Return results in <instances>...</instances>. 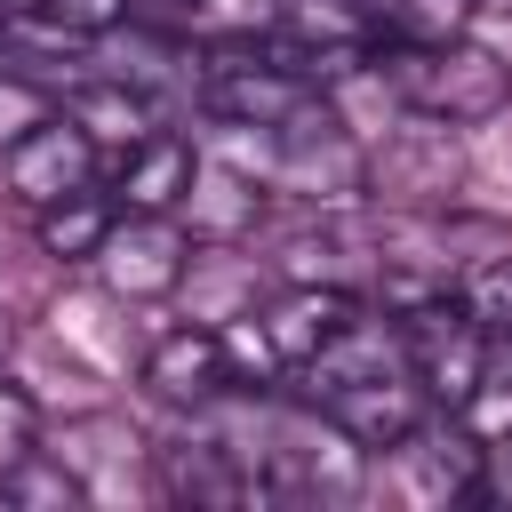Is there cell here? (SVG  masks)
Segmentation results:
<instances>
[{
    "label": "cell",
    "mask_w": 512,
    "mask_h": 512,
    "mask_svg": "<svg viewBox=\"0 0 512 512\" xmlns=\"http://www.w3.org/2000/svg\"><path fill=\"white\" fill-rule=\"evenodd\" d=\"M48 112H56V96H48V88H40L32 72H16V64H0V152H8V144H16L24 128H40Z\"/></svg>",
    "instance_id": "20"
},
{
    "label": "cell",
    "mask_w": 512,
    "mask_h": 512,
    "mask_svg": "<svg viewBox=\"0 0 512 512\" xmlns=\"http://www.w3.org/2000/svg\"><path fill=\"white\" fill-rule=\"evenodd\" d=\"M480 24V0H368V40H456Z\"/></svg>",
    "instance_id": "15"
},
{
    "label": "cell",
    "mask_w": 512,
    "mask_h": 512,
    "mask_svg": "<svg viewBox=\"0 0 512 512\" xmlns=\"http://www.w3.org/2000/svg\"><path fill=\"white\" fill-rule=\"evenodd\" d=\"M264 208H272L264 176H248L240 160L208 152V160H192V184H184V200H176V224H184L200 248H248L256 224H264Z\"/></svg>",
    "instance_id": "8"
},
{
    "label": "cell",
    "mask_w": 512,
    "mask_h": 512,
    "mask_svg": "<svg viewBox=\"0 0 512 512\" xmlns=\"http://www.w3.org/2000/svg\"><path fill=\"white\" fill-rule=\"evenodd\" d=\"M0 360H8V320H0Z\"/></svg>",
    "instance_id": "26"
},
{
    "label": "cell",
    "mask_w": 512,
    "mask_h": 512,
    "mask_svg": "<svg viewBox=\"0 0 512 512\" xmlns=\"http://www.w3.org/2000/svg\"><path fill=\"white\" fill-rule=\"evenodd\" d=\"M0 496H8V504H32V512H80V504H88V488L64 472V456H56L48 440L0 472Z\"/></svg>",
    "instance_id": "17"
},
{
    "label": "cell",
    "mask_w": 512,
    "mask_h": 512,
    "mask_svg": "<svg viewBox=\"0 0 512 512\" xmlns=\"http://www.w3.org/2000/svg\"><path fill=\"white\" fill-rule=\"evenodd\" d=\"M136 0H16V16H32L40 32H64V40H104L128 24Z\"/></svg>",
    "instance_id": "19"
},
{
    "label": "cell",
    "mask_w": 512,
    "mask_h": 512,
    "mask_svg": "<svg viewBox=\"0 0 512 512\" xmlns=\"http://www.w3.org/2000/svg\"><path fill=\"white\" fill-rule=\"evenodd\" d=\"M376 488L400 504H480V432L448 408H432L424 424H408L392 448H376Z\"/></svg>",
    "instance_id": "2"
},
{
    "label": "cell",
    "mask_w": 512,
    "mask_h": 512,
    "mask_svg": "<svg viewBox=\"0 0 512 512\" xmlns=\"http://www.w3.org/2000/svg\"><path fill=\"white\" fill-rule=\"evenodd\" d=\"M192 248H200V240H192L176 216L120 208V216H112V232H104V248H96L88 264H96V280H104L120 304H160V296H176V288H184Z\"/></svg>",
    "instance_id": "5"
},
{
    "label": "cell",
    "mask_w": 512,
    "mask_h": 512,
    "mask_svg": "<svg viewBox=\"0 0 512 512\" xmlns=\"http://www.w3.org/2000/svg\"><path fill=\"white\" fill-rule=\"evenodd\" d=\"M40 432H48L40 400H32L24 384H8V376H0V472H8L16 456H32V448H40Z\"/></svg>",
    "instance_id": "21"
},
{
    "label": "cell",
    "mask_w": 512,
    "mask_h": 512,
    "mask_svg": "<svg viewBox=\"0 0 512 512\" xmlns=\"http://www.w3.org/2000/svg\"><path fill=\"white\" fill-rule=\"evenodd\" d=\"M8 24H16V8H8V0H0V40H8Z\"/></svg>",
    "instance_id": "25"
},
{
    "label": "cell",
    "mask_w": 512,
    "mask_h": 512,
    "mask_svg": "<svg viewBox=\"0 0 512 512\" xmlns=\"http://www.w3.org/2000/svg\"><path fill=\"white\" fill-rule=\"evenodd\" d=\"M480 504H512V432L480 440Z\"/></svg>",
    "instance_id": "22"
},
{
    "label": "cell",
    "mask_w": 512,
    "mask_h": 512,
    "mask_svg": "<svg viewBox=\"0 0 512 512\" xmlns=\"http://www.w3.org/2000/svg\"><path fill=\"white\" fill-rule=\"evenodd\" d=\"M232 384H240V368H232V344L216 320H184L144 352V392L168 408H216Z\"/></svg>",
    "instance_id": "10"
},
{
    "label": "cell",
    "mask_w": 512,
    "mask_h": 512,
    "mask_svg": "<svg viewBox=\"0 0 512 512\" xmlns=\"http://www.w3.org/2000/svg\"><path fill=\"white\" fill-rule=\"evenodd\" d=\"M56 456H64V472L88 488V504H112V496H128V488H144L152 480V448H144V432L128 424V416H72V424H56V432H40Z\"/></svg>",
    "instance_id": "9"
},
{
    "label": "cell",
    "mask_w": 512,
    "mask_h": 512,
    "mask_svg": "<svg viewBox=\"0 0 512 512\" xmlns=\"http://www.w3.org/2000/svg\"><path fill=\"white\" fill-rule=\"evenodd\" d=\"M96 176H104V152L88 144V128H80L64 104L0 152V184H8L32 216L56 208V200H72V192H96Z\"/></svg>",
    "instance_id": "6"
},
{
    "label": "cell",
    "mask_w": 512,
    "mask_h": 512,
    "mask_svg": "<svg viewBox=\"0 0 512 512\" xmlns=\"http://www.w3.org/2000/svg\"><path fill=\"white\" fill-rule=\"evenodd\" d=\"M368 64L384 80V96L400 112L448 120V128H480L512 104V56L456 32V40H368Z\"/></svg>",
    "instance_id": "1"
},
{
    "label": "cell",
    "mask_w": 512,
    "mask_h": 512,
    "mask_svg": "<svg viewBox=\"0 0 512 512\" xmlns=\"http://www.w3.org/2000/svg\"><path fill=\"white\" fill-rule=\"evenodd\" d=\"M304 400H312L344 440H360L368 456L392 448L408 424L432 416V400H424V384H416L408 368H376V376H344V384H304Z\"/></svg>",
    "instance_id": "7"
},
{
    "label": "cell",
    "mask_w": 512,
    "mask_h": 512,
    "mask_svg": "<svg viewBox=\"0 0 512 512\" xmlns=\"http://www.w3.org/2000/svg\"><path fill=\"white\" fill-rule=\"evenodd\" d=\"M152 488L168 504H200V512H224V504H248V464L216 440V432H184L168 448H152Z\"/></svg>",
    "instance_id": "11"
},
{
    "label": "cell",
    "mask_w": 512,
    "mask_h": 512,
    "mask_svg": "<svg viewBox=\"0 0 512 512\" xmlns=\"http://www.w3.org/2000/svg\"><path fill=\"white\" fill-rule=\"evenodd\" d=\"M112 200L104 192H72V200H56V208H40V248L56 256V264H88L96 248H104V232H112Z\"/></svg>",
    "instance_id": "16"
},
{
    "label": "cell",
    "mask_w": 512,
    "mask_h": 512,
    "mask_svg": "<svg viewBox=\"0 0 512 512\" xmlns=\"http://www.w3.org/2000/svg\"><path fill=\"white\" fill-rule=\"evenodd\" d=\"M144 8H168V16H192L200 0H144Z\"/></svg>",
    "instance_id": "24"
},
{
    "label": "cell",
    "mask_w": 512,
    "mask_h": 512,
    "mask_svg": "<svg viewBox=\"0 0 512 512\" xmlns=\"http://www.w3.org/2000/svg\"><path fill=\"white\" fill-rule=\"evenodd\" d=\"M392 328H400V352H408V376L424 384V400L456 416V408L472 400V384H480L488 328H480L448 288H432V296L400 304V312H392Z\"/></svg>",
    "instance_id": "4"
},
{
    "label": "cell",
    "mask_w": 512,
    "mask_h": 512,
    "mask_svg": "<svg viewBox=\"0 0 512 512\" xmlns=\"http://www.w3.org/2000/svg\"><path fill=\"white\" fill-rule=\"evenodd\" d=\"M360 152H368V192L392 208H448L464 192V128H448V120L400 112Z\"/></svg>",
    "instance_id": "3"
},
{
    "label": "cell",
    "mask_w": 512,
    "mask_h": 512,
    "mask_svg": "<svg viewBox=\"0 0 512 512\" xmlns=\"http://www.w3.org/2000/svg\"><path fill=\"white\" fill-rule=\"evenodd\" d=\"M488 336H512V248H488V256H472L464 272H456V288H448Z\"/></svg>",
    "instance_id": "18"
},
{
    "label": "cell",
    "mask_w": 512,
    "mask_h": 512,
    "mask_svg": "<svg viewBox=\"0 0 512 512\" xmlns=\"http://www.w3.org/2000/svg\"><path fill=\"white\" fill-rule=\"evenodd\" d=\"M272 32L296 48H368V0H272Z\"/></svg>",
    "instance_id": "14"
},
{
    "label": "cell",
    "mask_w": 512,
    "mask_h": 512,
    "mask_svg": "<svg viewBox=\"0 0 512 512\" xmlns=\"http://www.w3.org/2000/svg\"><path fill=\"white\" fill-rule=\"evenodd\" d=\"M496 8V24H504V56H512V0H488Z\"/></svg>",
    "instance_id": "23"
},
{
    "label": "cell",
    "mask_w": 512,
    "mask_h": 512,
    "mask_svg": "<svg viewBox=\"0 0 512 512\" xmlns=\"http://www.w3.org/2000/svg\"><path fill=\"white\" fill-rule=\"evenodd\" d=\"M192 144L176 136V128H152L144 144H128L120 152V168H112V192H120V208H152V216H176V200H184V184H192Z\"/></svg>",
    "instance_id": "12"
},
{
    "label": "cell",
    "mask_w": 512,
    "mask_h": 512,
    "mask_svg": "<svg viewBox=\"0 0 512 512\" xmlns=\"http://www.w3.org/2000/svg\"><path fill=\"white\" fill-rule=\"evenodd\" d=\"M64 112L88 128V144H96V152H128V144H144V136L160 128V104H152L144 88H128L120 72H112V80L72 88V96H64Z\"/></svg>",
    "instance_id": "13"
}]
</instances>
